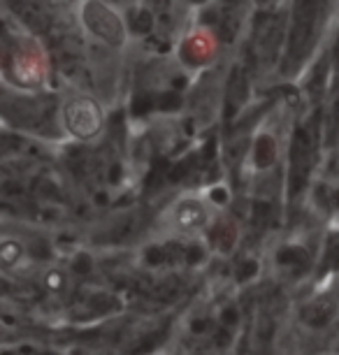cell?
Instances as JSON below:
<instances>
[{"instance_id":"1","label":"cell","mask_w":339,"mask_h":355,"mask_svg":"<svg viewBox=\"0 0 339 355\" xmlns=\"http://www.w3.org/2000/svg\"><path fill=\"white\" fill-rule=\"evenodd\" d=\"M318 5L321 0H295L293 5V24L288 33V58L297 63L307 53L311 40H314Z\"/></svg>"},{"instance_id":"2","label":"cell","mask_w":339,"mask_h":355,"mask_svg":"<svg viewBox=\"0 0 339 355\" xmlns=\"http://www.w3.org/2000/svg\"><path fill=\"white\" fill-rule=\"evenodd\" d=\"M63 121H65V128H68L75 137L89 139L101 130L103 114H101V107L93 103V100L77 98V100H72V103L65 105Z\"/></svg>"},{"instance_id":"3","label":"cell","mask_w":339,"mask_h":355,"mask_svg":"<svg viewBox=\"0 0 339 355\" xmlns=\"http://www.w3.org/2000/svg\"><path fill=\"white\" fill-rule=\"evenodd\" d=\"M84 24L89 26L91 33H96L98 37L105 40L112 46H119L123 42V24L107 5H103L101 0H89L84 5Z\"/></svg>"},{"instance_id":"4","label":"cell","mask_w":339,"mask_h":355,"mask_svg":"<svg viewBox=\"0 0 339 355\" xmlns=\"http://www.w3.org/2000/svg\"><path fill=\"white\" fill-rule=\"evenodd\" d=\"M311 167V142L304 128H297L290 142V170H288V182H290V196H297L309 177Z\"/></svg>"},{"instance_id":"5","label":"cell","mask_w":339,"mask_h":355,"mask_svg":"<svg viewBox=\"0 0 339 355\" xmlns=\"http://www.w3.org/2000/svg\"><path fill=\"white\" fill-rule=\"evenodd\" d=\"M284 37V19L279 15H261L256 19V51L270 58L277 56Z\"/></svg>"},{"instance_id":"6","label":"cell","mask_w":339,"mask_h":355,"mask_svg":"<svg viewBox=\"0 0 339 355\" xmlns=\"http://www.w3.org/2000/svg\"><path fill=\"white\" fill-rule=\"evenodd\" d=\"M8 5H10V10L21 19V24L26 28H31L33 33L51 31V19L37 0H8Z\"/></svg>"},{"instance_id":"7","label":"cell","mask_w":339,"mask_h":355,"mask_svg":"<svg viewBox=\"0 0 339 355\" xmlns=\"http://www.w3.org/2000/svg\"><path fill=\"white\" fill-rule=\"evenodd\" d=\"M249 98V79L242 68H235L228 79V98H225V114L235 116Z\"/></svg>"},{"instance_id":"8","label":"cell","mask_w":339,"mask_h":355,"mask_svg":"<svg viewBox=\"0 0 339 355\" xmlns=\"http://www.w3.org/2000/svg\"><path fill=\"white\" fill-rule=\"evenodd\" d=\"M26 260V246L17 237L0 239V274H15Z\"/></svg>"},{"instance_id":"9","label":"cell","mask_w":339,"mask_h":355,"mask_svg":"<svg viewBox=\"0 0 339 355\" xmlns=\"http://www.w3.org/2000/svg\"><path fill=\"white\" fill-rule=\"evenodd\" d=\"M332 313H335V306H332L330 300H314L307 306H302V320L309 327H323L330 323Z\"/></svg>"},{"instance_id":"10","label":"cell","mask_w":339,"mask_h":355,"mask_svg":"<svg viewBox=\"0 0 339 355\" xmlns=\"http://www.w3.org/2000/svg\"><path fill=\"white\" fill-rule=\"evenodd\" d=\"M277 160V142L270 135H261L254 144V163L258 170H268Z\"/></svg>"},{"instance_id":"11","label":"cell","mask_w":339,"mask_h":355,"mask_svg":"<svg viewBox=\"0 0 339 355\" xmlns=\"http://www.w3.org/2000/svg\"><path fill=\"white\" fill-rule=\"evenodd\" d=\"M177 223L191 230V227H198L205 223V211L198 202H182L177 207Z\"/></svg>"},{"instance_id":"12","label":"cell","mask_w":339,"mask_h":355,"mask_svg":"<svg viewBox=\"0 0 339 355\" xmlns=\"http://www.w3.org/2000/svg\"><path fill=\"white\" fill-rule=\"evenodd\" d=\"M235 225L230 223V220H223V223L214 225V230H211V237L209 242L216 246L218 251L228 253L232 246H235Z\"/></svg>"},{"instance_id":"13","label":"cell","mask_w":339,"mask_h":355,"mask_svg":"<svg viewBox=\"0 0 339 355\" xmlns=\"http://www.w3.org/2000/svg\"><path fill=\"white\" fill-rule=\"evenodd\" d=\"M309 253L302 249V246H286V249L279 251V263H281L286 270L300 272L307 267Z\"/></svg>"},{"instance_id":"14","label":"cell","mask_w":339,"mask_h":355,"mask_svg":"<svg viewBox=\"0 0 339 355\" xmlns=\"http://www.w3.org/2000/svg\"><path fill=\"white\" fill-rule=\"evenodd\" d=\"M193 49V53H186V61L189 63H202V61H207L209 58V46H207V42L205 40H200V37H195V40H189V42L184 44V51H191Z\"/></svg>"},{"instance_id":"15","label":"cell","mask_w":339,"mask_h":355,"mask_svg":"<svg viewBox=\"0 0 339 355\" xmlns=\"http://www.w3.org/2000/svg\"><path fill=\"white\" fill-rule=\"evenodd\" d=\"M130 28H132V33H139V35L151 33V28H154V17H151V12L132 10L130 12Z\"/></svg>"},{"instance_id":"16","label":"cell","mask_w":339,"mask_h":355,"mask_svg":"<svg viewBox=\"0 0 339 355\" xmlns=\"http://www.w3.org/2000/svg\"><path fill=\"white\" fill-rule=\"evenodd\" d=\"M154 107L163 112H172V110H179L182 107V98L177 96L175 91H168V93H161L156 100H154Z\"/></svg>"},{"instance_id":"17","label":"cell","mask_w":339,"mask_h":355,"mask_svg":"<svg viewBox=\"0 0 339 355\" xmlns=\"http://www.w3.org/2000/svg\"><path fill=\"white\" fill-rule=\"evenodd\" d=\"M235 274H237V281H239V284H244V281L254 279L256 274H258V263H256L254 258H247V260H242V263L237 265Z\"/></svg>"},{"instance_id":"18","label":"cell","mask_w":339,"mask_h":355,"mask_svg":"<svg viewBox=\"0 0 339 355\" xmlns=\"http://www.w3.org/2000/svg\"><path fill=\"white\" fill-rule=\"evenodd\" d=\"M63 286H65V277H63V272H58V270H51V272H46L44 274V288L49 293H58V291H63Z\"/></svg>"},{"instance_id":"19","label":"cell","mask_w":339,"mask_h":355,"mask_svg":"<svg viewBox=\"0 0 339 355\" xmlns=\"http://www.w3.org/2000/svg\"><path fill=\"white\" fill-rule=\"evenodd\" d=\"M272 218V207L268 202H256L254 205V220L256 223H268V220Z\"/></svg>"},{"instance_id":"20","label":"cell","mask_w":339,"mask_h":355,"mask_svg":"<svg viewBox=\"0 0 339 355\" xmlns=\"http://www.w3.org/2000/svg\"><path fill=\"white\" fill-rule=\"evenodd\" d=\"M151 107H154V100L147 98V96H142V98L135 100V107H132V112H135V114H147Z\"/></svg>"},{"instance_id":"21","label":"cell","mask_w":339,"mask_h":355,"mask_svg":"<svg viewBox=\"0 0 339 355\" xmlns=\"http://www.w3.org/2000/svg\"><path fill=\"white\" fill-rule=\"evenodd\" d=\"M211 198H214L216 205H225V200H228V193H225V189H214V191H211Z\"/></svg>"},{"instance_id":"22","label":"cell","mask_w":339,"mask_h":355,"mask_svg":"<svg viewBox=\"0 0 339 355\" xmlns=\"http://www.w3.org/2000/svg\"><path fill=\"white\" fill-rule=\"evenodd\" d=\"M328 258H330V265H332V267H337V265H339V239H337V244L330 249Z\"/></svg>"},{"instance_id":"23","label":"cell","mask_w":339,"mask_h":355,"mask_svg":"<svg viewBox=\"0 0 339 355\" xmlns=\"http://www.w3.org/2000/svg\"><path fill=\"white\" fill-rule=\"evenodd\" d=\"M223 323L225 325H235L237 323V313H235V309H228L223 313Z\"/></svg>"},{"instance_id":"24","label":"cell","mask_w":339,"mask_h":355,"mask_svg":"<svg viewBox=\"0 0 339 355\" xmlns=\"http://www.w3.org/2000/svg\"><path fill=\"white\" fill-rule=\"evenodd\" d=\"M332 200H335V207H337V209H339V189H337V193H335V198H332Z\"/></svg>"},{"instance_id":"25","label":"cell","mask_w":339,"mask_h":355,"mask_svg":"<svg viewBox=\"0 0 339 355\" xmlns=\"http://www.w3.org/2000/svg\"><path fill=\"white\" fill-rule=\"evenodd\" d=\"M337 61H339V40H337Z\"/></svg>"},{"instance_id":"26","label":"cell","mask_w":339,"mask_h":355,"mask_svg":"<svg viewBox=\"0 0 339 355\" xmlns=\"http://www.w3.org/2000/svg\"><path fill=\"white\" fill-rule=\"evenodd\" d=\"M191 3H205V0H191Z\"/></svg>"}]
</instances>
